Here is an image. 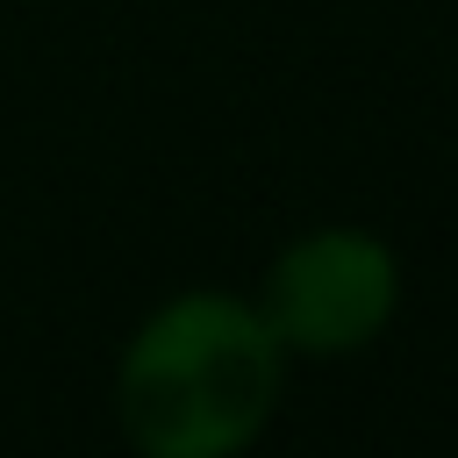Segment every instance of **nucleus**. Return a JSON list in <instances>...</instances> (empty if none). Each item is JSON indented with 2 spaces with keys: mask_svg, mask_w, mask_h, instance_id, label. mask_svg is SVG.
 <instances>
[{
  "mask_svg": "<svg viewBox=\"0 0 458 458\" xmlns=\"http://www.w3.org/2000/svg\"><path fill=\"white\" fill-rule=\"evenodd\" d=\"M279 336L236 293L165 301L122 351L114 408L150 458H229L279 401Z\"/></svg>",
  "mask_w": 458,
  "mask_h": 458,
  "instance_id": "f257e3e1",
  "label": "nucleus"
},
{
  "mask_svg": "<svg viewBox=\"0 0 458 458\" xmlns=\"http://www.w3.org/2000/svg\"><path fill=\"white\" fill-rule=\"evenodd\" d=\"M394 250L365 229H315L279 250L258 315L272 322L279 351L336 358L386 329L394 315Z\"/></svg>",
  "mask_w": 458,
  "mask_h": 458,
  "instance_id": "f03ea898",
  "label": "nucleus"
}]
</instances>
